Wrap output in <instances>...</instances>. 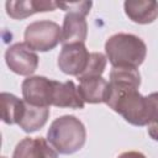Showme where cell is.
Instances as JSON below:
<instances>
[{"label": "cell", "instance_id": "1", "mask_svg": "<svg viewBox=\"0 0 158 158\" xmlns=\"http://www.w3.org/2000/svg\"><path fill=\"white\" fill-rule=\"evenodd\" d=\"M141 74L135 68H112L109 80L106 105L133 126H147L151 121V106L138 88Z\"/></svg>", "mask_w": 158, "mask_h": 158}, {"label": "cell", "instance_id": "13", "mask_svg": "<svg viewBox=\"0 0 158 158\" xmlns=\"http://www.w3.org/2000/svg\"><path fill=\"white\" fill-rule=\"evenodd\" d=\"M52 105L57 107L83 109L85 102L83 101L79 94L78 86L72 80H68L64 83L54 80Z\"/></svg>", "mask_w": 158, "mask_h": 158}, {"label": "cell", "instance_id": "15", "mask_svg": "<svg viewBox=\"0 0 158 158\" xmlns=\"http://www.w3.org/2000/svg\"><path fill=\"white\" fill-rule=\"evenodd\" d=\"M26 102V101H25ZM49 117V107H38L26 102L25 112L19 126L26 133H32L42 128Z\"/></svg>", "mask_w": 158, "mask_h": 158}, {"label": "cell", "instance_id": "7", "mask_svg": "<svg viewBox=\"0 0 158 158\" xmlns=\"http://www.w3.org/2000/svg\"><path fill=\"white\" fill-rule=\"evenodd\" d=\"M90 53L84 43H72L62 47L58 56V68L68 75L79 77L88 67Z\"/></svg>", "mask_w": 158, "mask_h": 158}, {"label": "cell", "instance_id": "17", "mask_svg": "<svg viewBox=\"0 0 158 158\" xmlns=\"http://www.w3.org/2000/svg\"><path fill=\"white\" fill-rule=\"evenodd\" d=\"M147 98L151 106V121L147 125V131L152 139L158 141V93H152Z\"/></svg>", "mask_w": 158, "mask_h": 158}, {"label": "cell", "instance_id": "12", "mask_svg": "<svg viewBox=\"0 0 158 158\" xmlns=\"http://www.w3.org/2000/svg\"><path fill=\"white\" fill-rule=\"evenodd\" d=\"M78 90L84 102L88 104H101L106 102L109 94V81L102 77H89L80 78Z\"/></svg>", "mask_w": 158, "mask_h": 158}, {"label": "cell", "instance_id": "10", "mask_svg": "<svg viewBox=\"0 0 158 158\" xmlns=\"http://www.w3.org/2000/svg\"><path fill=\"white\" fill-rule=\"evenodd\" d=\"M6 14L14 20H23L37 12L54 11L57 2L44 0H20V1H6Z\"/></svg>", "mask_w": 158, "mask_h": 158}, {"label": "cell", "instance_id": "3", "mask_svg": "<svg viewBox=\"0 0 158 158\" xmlns=\"http://www.w3.org/2000/svg\"><path fill=\"white\" fill-rule=\"evenodd\" d=\"M47 141L58 153L73 154L85 144L86 130L79 118L73 115H64L51 123Z\"/></svg>", "mask_w": 158, "mask_h": 158}, {"label": "cell", "instance_id": "19", "mask_svg": "<svg viewBox=\"0 0 158 158\" xmlns=\"http://www.w3.org/2000/svg\"><path fill=\"white\" fill-rule=\"evenodd\" d=\"M117 158H146V156L137 151H128V152L121 153Z\"/></svg>", "mask_w": 158, "mask_h": 158}, {"label": "cell", "instance_id": "11", "mask_svg": "<svg viewBox=\"0 0 158 158\" xmlns=\"http://www.w3.org/2000/svg\"><path fill=\"white\" fill-rule=\"evenodd\" d=\"M123 9L126 16L139 25L152 23L158 17V2L154 0H127Z\"/></svg>", "mask_w": 158, "mask_h": 158}, {"label": "cell", "instance_id": "5", "mask_svg": "<svg viewBox=\"0 0 158 158\" xmlns=\"http://www.w3.org/2000/svg\"><path fill=\"white\" fill-rule=\"evenodd\" d=\"M54 80L46 77L33 75L26 78L21 84L23 100L33 106L49 107L53 100Z\"/></svg>", "mask_w": 158, "mask_h": 158}, {"label": "cell", "instance_id": "2", "mask_svg": "<svg viewBox=\"0 0 158 158\" xmlns=\"http://www.w3.org/2000/svg\"><path fill=\"white\" fill-rule=\"evenodd\" d=\"M105 53L112 68L137 69L146 59L147 46L138 36L121 32L106 40Z\"/></svg>", "mask_w": 158, "mask_h": 158}, {"label": "cell", "instance_id": "18", "mask_svg": "<svg viewBox=\"0 0 158 158\" xmlns=\"http://www.w3.org/2000/svg\"><path fill=\"white\" fill-rule=\"evenodd\" d=\"M93 2L91 1H74V2H57V7H60L65 11H74V12H79L83 14L84 16H86L90 12Z\"/></svg>", "mask_w": 158, "mask_h": 158}, {"label": "cell", "instance_id": "4", "mask_svg": "<svg viewBox=\"0 0 158 158\" xmlns=\"http://www.w3.org/2000/svg\"><path fill=\"white\" fill-rule=\"evenodd\" d=\"M25 43L33 51L48 52L57 47L62 40V27L49 20L30 23L25 30Z\"/></svg>", "mask_w": 158, "mask_h": 158}, {"label": "cell", "instance_id": "14", "mask_svg": "<svg viewBox=\"0 0 158 158\" xmlns=\"http://www.w3.org/2000/svg\"><path fill=\"white\" fill-rule=\"evenodd\" d=\"M1 104V120L7 125H15L21 121L26 102L22 99H19L16 95L10 93H1L0 95Z\"/></svg>", "mask_w": 158, "mask_h": 158}, {"label": "cell", "instance_id": "16", "mask_svg": "<svg viewBox=\"0 0 158 158\" xmlns=\"http://www.w3.org/2000/svg\"><path fill=\"white\" fill-rule=\"evenodd\" d=\"M106 64H107V58L105 54L100 52H93L90 53V59L86 69L77 78L80 79V78H89V77H101L102 73L105 72Z\"/></svg>", "mask_w": 158, "mask_h": 158}, {"label": "cell", "instance_id": "6", "mask_svg": "<svg viewBox=\"0 0 158 158\" xmlns=\"http://www.w3.org/2000/svg\"><path fill=\"white\" fill-rule=\"evenodd\" d=\"M5 62L11 72L28 77L33 74L38 67V56L25 42H19L6 49Z\"/></svg>", "mask_w": 158, "mask_h": 158}, {"label": "cell", "instance_id": "8", "mask_svg": "<svg viewBox=\"0 0 158 158\" xmlns=\"http://www.w3.org/2000/svg\"><path fill=\"white\" fill-rule=\"evenodd\" d=\"M12 158H58V152L43 137H25L15 147Z\"/></svg>", "mask_w": 158, "mask_h": 158}, {"label": "cell", "instance_id": "9", "mask_svg": "<svg viewBox=\"0 0 158 158\" xmlns=\"http://www.w3.org/2000/svg\"><path fill=\"white\" fill-rule=\"evenodd\" d=\"M88 36V23L85 16L79 12L69 11L64 16L62 26V40L63 46L72 43H84Z\"/></svg>", "mask_w": 158, "mask_h": 158}]
</instances>
